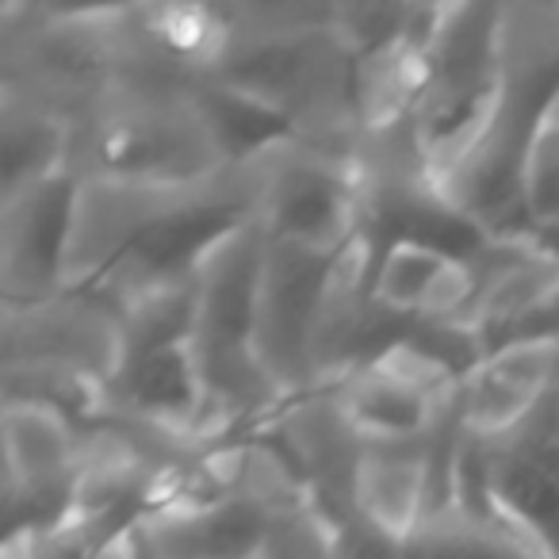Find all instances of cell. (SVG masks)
Masks as SVG:
<instances>
[{
  "label": "cell",
  "instance_id": "obj_1",
  "mask_svg": "<svg viewBox=\"0 0 559 559\" xmlns=\"http://www.w3.org/2000/svg\"><path fill=\"white\" fill-rule=\"evenodd\" d=\"M506 93L502 9L452 4L421 66V85L411 108L414 157L433 180H444L475 142L487 134Z\"/></svg>",
  "mask_w": 559,
  "mask_h": 559
},
{
  "label": "cell",
  "instance_id": "obj_2",
  "mask_svg": "<svg viewBox=\"0 0 559 559\" xmlns=\"http://www.w3.org/2000/svg\"><path fill=\"white\" fill-rule=\"evenodd\" d=\"M264 234L276 246L345 257L360 238V173L334 157H296L272 173Z\"/></svg>",
  "mask_w": 559,
  "mask_h": 559
},
{
  "label": "cell",
  "instance_id": "obj_3",
  "mask_svg": "<svg viewBox=\"0 0 559 559\" xmlns=\"http://www.w3.org/2000/svg\"><path fill=\"white\" fill-rule=\"evenodd\" d=\"M246 218L234 203H185L150 215L139 223L100 264L93 280L81 284V292L104 288L119 272L146 280L142 292L169 288V284H192L207 261L246 230Z\"/></svg>",
  "mask_w": 559,
  "mask_h": 559
},
{
  "label": "cell",
  "instance_id": "obj_4",
  "mask_svg": "<svg viewBox=\"0 0 559 559\" xmlns=\"http://www.w3.org/2000/svg\"><path fill=\"white\" fill-rule=\"evenodd\" d=\"M449 399L421 391L383 365L337 380L334 406L365 444H418L433 433Z\"/></svg>",
  "mask_w": 559,
  "mask_h": 559
},
{
  "label": "cell",
  "instance_id": "obj_5",
  "mask_svg": "<svg viewBox=\"0 0 559 559\" xmlns=\"http://www.w3.org/2000/svg\"><path fill=\"white\" fill-rule=\"evenodd\" d=\"M9 207H20V215H12L9 234L12 276L27 280L35 288H55L62 280L66 246H70L73 234L78 185H73L70 173H58L47 185L9 200Z\"/></svg>",
  "mask_w": 559,
  "mask_h": 559
},
{
  "label": "cell",
  "instance_id": "obj_6",
  "mask_svg": "<svg viewBox=\"0 0 559 559\" xmlns=\"http://www.w3.org/2000/svg\"><path fill=\"white\" fill-rule=\"evenodd\" d=\"M195 116H200V127L207 131L211 150H218L223 157L264 154L269 146H280L296 131L292 111L276 108L272 100L230 85L223 78L195 88Z\"/></svg>",
  "mask_w": 559,
  "mask_h": 559
},
{
  "label": "cell",
  "instance_id": "obj_7",
  "mask_svg": "<svg viewBox=\"0 0 559 559\" xmlns=\"http://www.w3.org/2000/svg\"><path fill=\"white\" fill-rule=\"evenodd\" d=\"M66 134L55 119L43 116H12L4 123V200L32 192V188L55 180L62 169Z\"/></svg>",
  "mask_w": 559,
  "mask_h": 559
},
{
  "label": "cell",
  "instance_id": "obj_8",
  "mask_svg": "<svg viewBox=\"0 0 559 559\" xmlns=\"http://www.w3.org/2000/svg\"><path fill=\"white\" fill-rule=\"evenodd\" d=\"M525 215L528 234L559 230V123L544 119L525 165Z\"/></svg>",
  "mask_w": 559,
  "mask_h": 559
},
{
  "label": "cell",
  "instance_id": "obj_9",
  "mask_svg": "<svg viewBox=\"0 0 559 559\" xmlns=\"http://www.w3.org/2000/svg\"><path fill=\"white\" fill-rule=\"evenodd\" d=\"M261 559H337L334 528L307 498L284 506Z\"/></svg>",
  "mask_w": 559,
  "mask_h": 559
},
{
  "label": "cell",
  "instance_id": "obj_10",
  "mask_svg": "<svg viewBox=\"0 0 559 559\" xmlns=\"http://www.w3.org/2000/svg\"><path fill=\"white\" fill-rule=\"evenodd\" d=\"M548 119H551V123H559V100H556V104H551V111H548Z\"/></svg>",
  "mask_w": 559,
  "mask_h": 559
}]
</instances>
